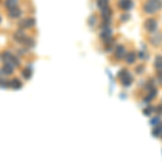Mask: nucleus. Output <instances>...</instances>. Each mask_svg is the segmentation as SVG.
Masks as SVG:
<instances>
[{"label": "nucleus", "mask_w": 162, "mask_h": 162, "mask_svg": "<svg viewBox=\"0 0 162 162\" xmlns=\"http://www.w3.org/2000/svg\"><path fill=\"white\" fill-rule=\"evenodd\" d=\"M17 2H19V0H5V1H4V5H5V8L11 9V8L16 7V5H17Z\"/></svg>", "instance_id": "nucleus-10"}, {"label": "nucleus", "mask_w": 162, "mask_h": 162, "mask_svg": "<svg viewBox=\"0 0 162 162\" xmlns=\"http://www.w3.org/2000/svg\"><path fill=\"white\" fill-rule=\"evenodd\" d=\"M8 14H9V17H11V19H17V17H20L22 15V10L16 5L14 8L9 9Z\"/></svg>", "instance_id": "nucleus-3"}, {"label": "nucleus", "mask_w": 162, "mask_h": 162, "mask_svg": "<svg viewBox=\"0 0 162 162\" xmlns=\"http://www.w3.org/2000/svg\"><path fill=\"white\" fill-rule=\"evenodd\" d=\"M13 70H14V66L10 63H5V65L2 67V73L4 75H11L13 73Z\"/></svg>", "instance_id": "nucleus-8"}, {"label": "nucleus", "mask_w": 162, "mask_h": 162, "mask_svg": "<svg viewBox=\"0 0 162 162\" xmlns=\"http://www.w3.org/2000/svg\"><path fill=\"white\" fill-rule=\"evenodd\" d=\"M26 38H27V37L25 36V34L23 30H17V32L14 34V39H15L17 42H22V43H23Z\"/></svg>", "instance_id": "nucleus-7"}, {"label": "nucleus", "mask_w": 162, "mask_h": 162, "mask_svg": "<svg viewBox=\"0 0 162 162\" xmlns=\"http://www.w3.org/2000/svg\"><path fill=\"white\" fill-rule=\"evenodd\" d=\"M135 58H136V57H135V54H134V53H129L128 56H126V62H128V63H133V62L135 61Z\"/></svg>", "instance_id": "nucleus-15"}, {"label": "nucleus", "mask_w": 162, "mask_h": 162, "mask_svg": "<svg viewBox=\"0 0 162 162\" xmlns=\"http://www.w3.org/2000/svg\"><path fill=\"white\" fill-rule=\"evenodd\" d=\"M160 1L159 0H150L149 2H147L144 7V10H145L147 13H154L158 10L161 5H160Z\"/></svg>", "instance_id": "nucleus-1"}, {"label": "nucleus", "mask_w": 162, "mask_h": 162, "mask_svg": "<svg viewBox=\"0 0 162 162\" xmlns=\"http://www.w3.org/2000/svg\"><path fill=\"white\" fill-rule=\"evenodd\" d=\"M10 86V81H7V80H0V88H9Z\"/></svg>", "instance_id": "nucleus-16"}, {"label": "nucleus", "mask_w": 162, "mask_h": 162, "mask_svg": "<svg viewBox=\"0 0 162 162\" xmlns=\"http://www.w3.org/2000/svg\"><path fill=\"white\" fill-rule=\"evenodd\" d=\"M34 25H35V19H32V17H29V19H24L23 21L20 22V26L22 28H30Z\"/></svg>", "instance_id": "nucleus-4"}, {"label": "nucleus", "mask_w": 162, "mask_h": 162, "mask_svg": "<svg viewBox=\"0 0 162 162\" xmlns=\"http://www.w3.org/2000/svg\"><path fill=\"white\" fill-rule=\"evenodd\" d=\"M119 7L123 10H128V9L132 8V5H133V2L131 1V0H119Z\"/></svg>", "instance_id": "nucleus-6"}, {"label": "nucleus", "mask_w": 162, "mask_h": 162, "mask_svg": "<svg viewBox=\"0 0 162 162\" xmlns=\"http://www.w3.org/2000/svg\"><path fill=\"white\" fill-rule=\"evenodd\" d=\"M22 82H21L19 79H13V80H11L10 81V86L12 88V89H14V90H19V89H21L22 88Z\"/></svg>", "instance_id": "nucleus-9"}, {"label": "nucleus", "mask_w": 162, "mask_h": 162, "mask_svg": "<svg viewBox=\"0 0 162 162\" xmlns=\"http://www.w3.org/2000/svg\"><path fill=\"white\" fill-rule=\"evenodd\" d=\"M154 65H156V68L157 69H162V57L161 56H158L156 58Z\"/></svg>", "instance_id": "nucleus-13"}, {"label": "nucleus", "mask_w": 162, "mask_h": 162, "mask_svg": "<svg viewBox=\"0 0 162 162\" xmlns=\"http://www.w3.org/2000/svg\"><path fill=\"white\" fill-rule=\"evenodd\" d=\"M32 70L30 67H26V68L23 70V77L25 78V79H29V78L32 77Z\"/></svg>", "instance_id": "nucleus-11"}, {"label": "nucleus", "mask_w": 162, "mask_h": 162, "mask_svg": "<svg viewBox=\"0 0 162 162\" xmlns=\"http://www.w3.org/2000/svg\"><path fill=\"white\" fill-rule=\"evenodd\" d=\"M145 28L150 32H154L156 29H157V22L152 19H149V20L146 21L145 23Z\"/></svg>", "instance_id": "nucleus-5"}, {"label": "nucleus", "mask_w": 162, "mask_h": 162, "mask_svg": "<svg viewBox=\"0 0 162 162\" xmlns=\"http://www.w3.org/2000/svg\"><path fill=\"white\" fill-rule=\"evenodd\" d=\"M0 23H1V16H0Z\"/></svg>", "instance_id": "nucleus-17"}, {"label": "nucleus", "mask_w": 162, "mask_h": 162, "mask_svg": "<svg viewBox=\"0 0 162 162\" xmlns=\"http://www.w3.org/2000/svg\"><path fill=\"white\" fill-rule=\"evenodd\" d=\"M97 3H98V7H100L101 10L108 8V0H98Z\"/></svg>", "instance_id": "nucleus-12"}, {"label": "nucleus", "mask_w": 162, "mask_h": 162, "mask_svg": "<svg viewBox=\"0 0 162 162\" xmlns=\"http://www.w3.org/2000/svg\"><path fill=\"white\" fill-rule=\"evenodd\" d=\"M118 77L120 78V80H121L122 84L123 85H130L131 84V82H132V76L130 75L126 70H121L120 73L118 75Z\"/></svg>", "instance_id": "nucleus-2"}, {"label": "nucleus", "mask_w": 162, "mask_h": 162, "mask_svg": "<svg viewBox=\"0 0 162 162\" xmlns=\"http://www.w3.org/2000/svg\"><path fill=\"white\" fill-rule=\"evenodd\" d=\"M126 53V51H124V49L122 48V47H120V48H118L117 50V53H116V55L118 56V58H122V56H123V54Z\"/></svg>", "instance_id": "nucleus-14"}]
</instances>
